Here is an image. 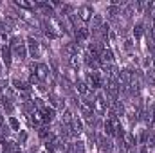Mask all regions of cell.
Instances as JSON below:
<instances>
[{
    "instance_id": "obj_14",
    "label": "cell",
    "mask_w": 155,
    "mask_h": 153,
    "mask_svg": "<svg viewBox=\"0 0 155 153\" xmlns=\"http://www.w3.org/2000/svg\"><path fill=\"white\" fill-rule=\"evenodd\" d=\"M15 5H16V7H20V9H35V4H29V2H22V0L15 2Z\"/></svg>"
},
{
    "instance_id": "obj_19",
    "label": "cell",
    "mask_w": 155,
    "mask_h": 153,
    "mask_svg": "<svg viewBox=\"0 0 155 153\" xmlns=\"http://www.w3.org/2000/svg\"><path fill=\"white\" fill-rule=\"evenodd\" d=\"M0 74H2V67H0Z\"/></svg>"
},
{
    "instance_id": "obj_10",
    "label": "cell",
    "mask_w": 155,
    "mask_h": 153,
    "mask_svg": "<svg viewBox=\"0 0 155 153\" xmlns=\"http://www.w3.org/2000/svg\"><path fill=\"white\" fill-rule=\"evenodd\" d=\"M15 54H16V58H20V60H25V56H27V49H25V45H20V47H15V49H11Z\"/></svg>"
},
{
    "instance_id": "obj_13",
    "label": "cell",
    "mask_w": 155,
    "mask_h": 153,
    "mask_svg": "<svg viewBox=\"0 0 155 153\" xmlns=\"http://www.w3.org/2000/svg\"><path fill=\"white\" fill-rule=\"evenodd\" d=\"M144 79H146V83L153 85V81H155V69H148V70H146V74H144Z\"/></svg>"
},
{
    "instance_id": "obj_8",
    "label": "cell",
    "mask_w": 155,
    "mask_h": 153,
    "mask_svg": "<svg viewBox=\"0 0 155 153\" xmlns=\"http://www.w3.org/2000/svg\"><path fill=\"white\" fill-rule=\"evenodd\" d=\"M11 60H13V58H11V47H9V45L2 47V61L9 67V65H11Z\"/></svg>"
},
{
    "instance_id": "obj_11",
    "label": "cell",
    "mask_w": 155,
    "mask_h": 153,
    "mask_svg": "<svg viewBox=\"0 0 155 153\" xmlns=\"http://www.w3.org/2000/svg\"><path fill=\"white\" fill-rule=\"evenodd\" d=\"M103 24H105V22H103V15H94V18H92V27H90V29H92V31H94V29H99Z\"/></svg>"
},
{
    "instance_id": "obj_18",
    "label": "cell",
    "mask_w": 155,
    "mask_h": 153,
    "mask_svg": "<svg viewBox=\"0 0 155 153\" xmlns=\"http://www.w3.org/2000/svg\"><path fill=\"white\" fill-rule=\"evenodd\" d=\"M139 153H148V148H146V146H141V150H139Z\"/></svg>"
},
{
    "instance_id": "obj_2",
    "label": "cell",
    "mask_w": 155,
    "mask_h": 153,
    "mask_svg": "<svg viewBox=\"0 0 155 153\" xmlns=\"http://www.w3.org/2000/svg\"><path fill=\"white\" fill-rule=\"evenodd\" d=\"M92 15H94V9H92L90 5H81V7L78 9V16H79L81 22H88V20L92 18Z\"/></svg>"
},
{
    "instance_id": "obj_15",
    "label": "cell",
    "mask_w": 155,
    "mask_h": 153,
    "mask_svg": "<svg viewBox=\"0 0 155 153\" xmlns=\"http://www.w3.org/2000/svg\"><path fill=\"white\" fill-rule=\"evenodd\" d=\"M9 124H11V128H13V130H20V122H18L15 117H11V119H9Z\"/></svg>"
},
{
    "instance_id": "obj_6",
    "label": "cell",
    "mask_w": 155,
    "mask_h": 153,
    "mask_svg": "<svg viewBox=\"0 0 155 153\" xmlns=\"http://www.w3.org/2000/svg\"><path fill=\"white\" fill-rule=\"evenodd\" d=\"M117 15H121V9H119V5H108V9H107V16L112 20V22H116L117 20Z\"/></svg>"
},
{
    "instance_id": "obj_4",
    "label": "cell",
    "mask_w": 155,
    "mask_h": 153,
    "mask_svg": "<svg viewBox=\"0 0 155 153\" xmlns=\"http://www.w3.org/2000/svg\"><path fill=\"white\" fill-rule=\"evenodd\" d=\"M97 142H99V146H101V151H103V153H112V142H110V141H108L105 135H99Z\"/></svg>"
},
{
    "instance_id": "obj_12",
    "label": "cell",
    "mask_w": 155,
    "mask_h": 153,
    "mask_svg": "<svg viewBox=\"0 0 155 153\" xmlns=\"http://www.w3.org/2000/svg\"><path fill=\"white\" fill-rule=\"evenodd\" d=\"M143 33H144V24H141V22H139V24L134 27V36H135V38H141V36H143Z\"/></svg>"
},
{
    "instance_id": "obj_3",
    "label": "cell",
    "mask_w": 155,
    "mask_h": 153,
    "mask_svg": "<svg viewBox=\"0 0 155 153\" xmlns=\"http://www.w3.org/2000/svg\"><path fill=\"white\" fill-rule=\"evenodd\" d=\"M74 36H76V41H78V45L79 43H83V41H87L88 40V36H90V31L87 29V27H79V29H76L74 31Z\"/></svg>"
},
{
    "instance_id": "obj_5",
    "label": "cell",
    "mask_w": 155,
    "mask_h": 153,
    "mask_svg": "<svg viewBox=\"0 0 155 153\" xmlns=\"http://www.w3.org/2000/svg\"><path fill=\"white\" fill-rule=\"evenodd\" d=\"M27 41H29V50H31L33 58H40V43L33 38V36H29V38H27Z\"/></svg>"
},
{
    "instance_id": "obj_17",
    "label": "cell",
    "mask_w": 155,
    "mask_h": 153,
    "mask_svg": "<svg viewBox=\"0 0 155 153\" xmlns=\"http://www.w3.org/2000/svg\"><path fill=\"white\" fill-rule=\"evenodd\" d=\"M18 141H20V142H22V144H24V142H25V141H27V133H25V132H22V133H20V135H18Z\"/></svg>"
},
{
    "instance_id": "obj_16",
    "label": "cell",
    "mask_w": 155,
    "mask_h": 153,
    "mask_svg": "<svg viewBox=\"0 0 155 153\" xmlns=\"http://www.w3.org/2000/svg\"><path fill=\"white\" fill-rule=\"evenodd\" d=\"M132 43H134V41H132V40H124V49H126V50H128V52H132V47H134V45H132Z\"/></svg>"
},
{
    "instance_id": "obj_9",
    "label": "cell",
    "mask_w": 155,
    "mask_h": 153,
    "mask_svg": "<svg viewBox=\"0 0 155 153\" xmlns=\"http://www.w3.org/2000/svg\"><path fill=\"white\" fill-rule=\"evenodd\" d=\"M0 105H2V108L5 110V114H13V110H15V108H13V103H11V99H9V97H5V96H4V97L0 99Z\"/></svg>"
},
{
    "instance_id": "obj_7",
    "label": "cell",
    "mask_w": 155,
    "mask_h": 153,
    "mask_svg": "<svg viewBox=\"0 0 155 153\" xmlns=\"http://www.w3.org/2000/svg\"><path fill=\"white\" fill-rule=\"evenodd\" d=\"M112 60H114V52H112L110 49H105V50L101 52V56H99L101 65H103V63H112Z\"/></svg>"
},
{
    "instance_id": "obj_1",
    "label": "cell",
    "mask_w": 155,
    "mask_h": 153,
    "mask_svg": "<svg viewBox=\"0 0 155 153\" xmlns=\"http://www.w3.org/2000/svg\"><path fill=\"white\" fill-rule=\"evenodd\" d=\"M35 74H36V77H38L41 83L47 81V77H49V67H47L45 63H38V65H35Z\"/></svg>"
}]
</instances>
